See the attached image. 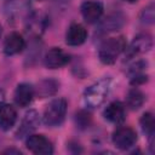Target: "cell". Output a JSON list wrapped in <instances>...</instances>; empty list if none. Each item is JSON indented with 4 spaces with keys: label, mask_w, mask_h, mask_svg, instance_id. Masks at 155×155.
I'll list each match as a JSON object with an SVG mask.
<instances>
[{
    "label": "cell",
    "mask_w": 155,
    "mask_h": 155,
    "mask_svg": "<svg viewBox=\"0 0 155 155\" xmlns=\"http://www.w3.org/2000/svg\"><path fill=\"white\" fill-rule=\"evenodd\" d=\"M113 144L120 150H127L137 143V132L128 126L116 128L111 136Z\"/></svg>",
    "instance_id": "cell-5"
},
{
    "label": "cell",
    "mask_w": 155,
    "mask_h": 155,
    "mask_svg": "<svg viewBox=\"0 0 155 155\" xmlns=\"http://www.w3.org/2000/svg\"><path fill=\"white\" fill-rule=\"evenodd\" d=\"M70 61V54L67 53L61 47H52L50 48L45 57H44V64L47 69H58L64 65H67Z\"/></svg>",
    "instance_id": "cell-9"
},
{
    "label": "cell",
    "mask_w": 155,
    "mask_h": 155,
    "mask_svg": "<svg viewBox=\"0 0 155 155\" xmlns=\"http://www.w3.org/2000/svg\"><path fill=\"white\" fill-rule=\"evenodd\" d=\"M67 107H68V103L64 98H56L51 101L46 105L44 114H42L44 124L51 127L59 126L65 119Z\"/></svg>",
    "instance_id": "cell-3"
},
{
    "label": "cell",
    "mask_w": 155,
    "mask_h": 155,
    "mask_svg": "<svg viewBox=\"0 0 155 155\" xmlns=\"http://www.w3.org/2000/svg\"><path fill=\"white\" fill-rule=\"evenodd\" d=\"M39 125H40V115H39V113L36 110H34V109L28 110L24 114V116H23V119H22V121L19 124V127L16 131V138L17 139L27 138L29 134H31L39 127Z\"/></svg>",
    "instance_id": "cell-6"
},
{
    "label": "cell",
    "mask_w": 155,
    "mask_h": 155,
    "mask_svg": "<svg viewBox=\"0 0 155 155\" xmlns=\"http://www.w3.org/2000/svg\"><path fill=\"white\" fill-rule=\"evenodd\" d=\"M139 21L143 24H153L155 21V5L154 2L145 6L139 13Z\"/></svg>",
    "instance_id": "cell-20"
},
{
    "label": "cell",
    "mask_w": 155,
    "mask_h": 155,
    "mask_svg": "<svg viewBox=\"0 0 155 155\" xmlns=\"http://www.w3.org/2000/svg\"><path fill=\"white\" fill-rule=\"evenodd\" d=\"M2 101H4V93H2V91H0V104L2 103Z\"/></svg>",
    "instance_id": "cell-23"
},
{
    "label": "cell",
    "mask_w": 155,
    "mask_h": 155,
    "mask_svg": "<svg viewBox=\"0 0 155 155\" xmlns=\"http://www.w3.org/2000/svg\"><path fill=\"white\" fill-rule=\"evenodd\" d=\"M2 154H16V155H21L22 151L18 150V149H15V148H8V149H5L2 151Z\"/></svg>",
    "instance_id": "cell-22"
},
{
    "label": "cell",
    "mask_w": 155,
    "mask_h": 155,
    "mask_svg": "<svg viewBox=\"0 0 155 155\" xmlns=\"http://www.w3.org/2000/svg\"><path fill=\"white\" fill-rule=\"evenodd\" d=\"M25 145L29 151L36 155H51L53 153L51 140L44 134H29L25 139Z\"/></svg>",
    "instance_id": "cell-7"
},
{
    "label": "cell",
    "mask_w": 155,
    "mask_h": 155,
    "mask_svg": "<svg viewBox=\"0 0 155 155\" xmlns=\"http://www.w3.org/2000/svg\"><path fill=\"white\" fill-rule=\"evenodd\" d=\"M122 1H125V2H136V1H138V0H122Z\"/></svg>",
    "instance_id": "cell-24"
},
{
    "label": "cell",
    "mask_w": 155,
    "mask_h": 155,
    "mask_svg": "<svg viewBox=\"0 0 155 155\" xmlns=\"http://www.w3.org/2000/svg\"><path fill=\"white\" fill-rule=\"evenodd\" d=\"M92 122V115L87 110H79L75 114V124L80 130H86Z\"/></svg>",
    "instance_id": "cell-21"
},
{
    "label": "cell",
    "mask_w": 155,
    "mask_h": 155,
    "mask_svg": "<svg viewBox=\"0 0 155 155\" xmlns=\"http://www.w3.org/2000/svg\"><path fill=\"white\" fill-rule=\"evenodd\" d=\"M111 87V79L103 78L90 85L82 93V103L88 109L101 107L107 99Z\"/></svg>",
    "instance_id": "cell-1"
},
{
    "label": "cell",
    "mask_w": 155,
    "mask_h": 155,
    "mask_svg": "<svg viewBox=\"0 0 155 155\" xmlns=\"http://www.w3.org/2000/svg\"><path fill=\"white\" fill-rule=\"evenodd\" d=\"M145 102V96L144 93L137 88V87H132L128 90L127 96H126V105L131 109V110H138Z\"/></svg>",
    "instance_id": "cell-19"
},
{
    "label": "cell",
    "mask_w": 155,
    "mask_h": 155,
    "mask_svg": "<svg viewBox=\"0 0 155 155\" xmlns=\"http://www.w3.org/2000/svg\"><path fill=\"white\" fill-rule=\"evenodd\" d=\"M148 63L145 61H137L132 63L127 70V75L130 78V84L134 87H138L139 85H143L148 81V75L145 73Z\"/></svg>",
    "instance_id": "cell-12"
},
{
    "label": "cell",
    "mask_w": 155,
    "mask_h": 155,
    "mask_svg": "<svg viewBox=\"0 0 155 155\" xmlns=\"http://www.w3.org/2000/svg\"><path fill=\"white\" fill-rule=\"evenodd\" d=\"M153 36L149 33H139L125 48V58L132 59L139 54L147 53L153 47Z\"/></svg>",
    "instance_id": "cell-4"
},
{
    "label": "cell",
    "mask_w": 155,
    "mask_h": 155,
    "mask_svg": "<svg viewBox=\"0 0 155 155\" xmlns=\"http://www.w3.org/2000/svg\"><path fill=\"white\" fill-rule=\"evenodd\" d=\"M1 34H2V27L0 25V38H1Z\"/></svg>",
    "instance_id": "cell-25"
},
{
    "label": "cell",
    "mask_w": 155,
    "mask_h": 155,
    "mask_svg": "<svg viewBox=\"0 0 155 155\" xmlns=\"http://www.w3.org/2000/svg\"><path fill=\"white\" fill-rule=\"evenodd\" d=\"M17 121V111L11 104H0V130L8 131L11 130Z\"/></svg>",
    "instance_id": "cell-16"
},
{
    "label": "cell",
    "mask_w": 155,
    "mask_h": 155,
    "mask_svg": "<svg viewBox=\"0 0 155 155\" xmlns=\"http://www.w3.org/2000/svg\"><path fill=\"white\" fill-rule=\"evenodd\" d=\"M103 116L107 121L114 125L122 124L126 119V109H125L124 103H121L120 101H114L109 103L103 111Z\"/></svg>",
    "instance_id": "cell-11"
},
{
    "label": "cell",
    "mask_w": 155,
    "mask_h": 155,
    "mask_svg": "<svg viewBox=\"0 0 155 155\" xmlns=\"http://www.w3.org/2000/svg\"><path fill=\"white\" fill-rule=\"evenodd\" d=\"M2 47H4V53L6 56H15L24 50L25 40L19 33L12 31L6 36Z\"/></svg>",
    "instance_id": "cell-15"
},
{
    "label": "cell",
    "mask_w": 155,
    "mask_h": 155,
    "mask_svg": "<svg viewBox=\"0 0 155 155\" xmlns=\"http://www.w3.org/2000/svg\"><path fill=\"white\" fill-rule=\"evenodd\" d=\"M59 88V82L54 79H44L38 82L36 87H34L35 96L39 98H46L54 96Z\"/></svg>",
    "instance_id": "cell-17"
},
{
    "label": "cell",
    "mask_w": 155,
    "mask_h": 155,
    "mask_svg": "<svg viewBox=\"0 0 155 155\" xmlns=\"http://www.w3.org/2000/svg\"><path fill=\"white\" fill-rule=\"evenodd\" d=\"M34 96H35L34 86L28 82H21L17 85V87L15 90L13 99H15V103L19 108H24L31 103Z\"/></svg>",
    "instance_id": "cell-13"
},
{
    "label": "cell",
    "mask_w": 155,
    "mask_h": 155,
    "mask_svg": "<svg viewBox=\"0 0 155 155\" xmlns=\"http://www.w3.org/2000/svg\"><path fill=\"white\" fill-rule=\"evenodd\" d=\"M139 124H140V128H142L143 133L149 139L150 151H153L154 150V137H155V120H154L153 113H150V111L144 113L139 120Z\"/></svg>",
    "instance_id": "cell-18"
},
{
    "label": "cell",
    "mask_w": 155,
    "mask_h": 155,
    "mask_svg": "<svg viewBox=\"0 0 155 155\" xmlns=\"http://www.w3.org/2000/svg\"><path fill=\"white\" fill-rule=\"evenodd\" d=\"M127 46L125 36H114L105 39L98 48V58L103 64H114L119 56L125 51Z\"/></svg>",
    "instance_id": "cell-2"
},
{
    "label": "cell",
    "mask_w": 155,
    "mask_h": 155,
    "mask_svg": "<svg viewBox=\"0 0 155 155\" xmlns=\"http://www.w3.org/2000/svg\"><path fill=\"white\" fill-rule=\"evenodd\" d=\"M125 23H126V16L120 11H115V12H111V13L107 15L99 22L97 31L102 35L109 34V33L120 30L125 25Z\"/></svg>",
    "instance_id": "cell-8"
},
{
    "label": "cell",
    "mask_w": 155,
    "mask_h": 155,
    "mask_svg": "<svg viewBox=\"0 0 155 155\" xmlns=\"http://www.w3.org/2000/svg\"><path fill=\"white\" fill-rule=\"evenodd\" d=\"M87 29L80 23H71L65 33V42L69 46H80L87 39Z\"/></svg>",
    "instance_id": "cell-14"
},
{
    "label": "cell",
    "mask_w": 155,
    "mask_h": 155,
    "mask_svg": "<svg viewBox=\"0 0 155 155\" xmlns=\"http://www.w3.org/2000/svg\"><path fill=\"white\" fill-rule=\"evenodd\" d=\"M80 11H81V15H82V18L85 19V22L92 24V23H97L101 21V18L104 13V6L101 1L87 0L81 4Z\"/></svg>",
    "instance_id": "cell-10"
},
{
    "label": "cell",
    "mask_w": 155,
    "mask_h": 155,
    "mask_svg": "<svg viewBox=\"0 0 155 155\" xmlns=\"http://www.w3.org/2000/svg\"><path fill=\"white\" fill-rule=\"evenodd\" d=\"M38 1H46V0H38Z\"/></svg>",
    "instance_id": "cell-26"
}]
</instances>
